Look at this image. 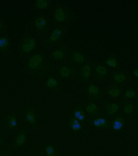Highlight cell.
Wrapping results in <instances>:
<instances>
[{
	"instance_id": "obj_1",
	"label": "cell",
	"mask_w": 138,
	"mask_h": 156,
	"mask_svg": "<svg viewBox=\"0 0 138 156\" xmlns=\"http://www.w3.org/2000/svg\"><path fill=\"white\" fill-rule=\"evenodd\" d=\"M26 68L31 73H37V74H43L48 70L49 65L44 56L39 52H35L31 55V57L26 61Z\"/></svg>"
},
{
	"instance_id": "obj_2",
	"label": "cell",
	"mask_w": 138,
	"mask_h": 156,
	"mask_svg": "<svg viewBox=\"0 0 138 156\" xmlns=\"http://www.w3.org/2000/svg\"><path fill=\"white\" fill-rule=\"evenodd\" d=\"M52 18L56 23L69 24L72 20V10L67 5H57V7L52 12Z\"/></svg>"
},
{
	"instance_id": "obj_3",
	"label": "cell",
	"mask_w": 138,
	"mask_h": 156,
	"mask_svg": "<svg viewBox=\"0 0 138 156\" xmlns=\"http://www.w3.org/2000/svg\"><path fill=\"white\" fill-rule=\"evenodd\" d=\"M36 48H37V41L30 35H25L22 39L20 47H19L20 55H27L30 52L35 51Z\"/></svg>"
},
{
	"instance_id": "obj_4",
	"label": "cell",
	"mask_w": 138,
	"mask_h": 156,
	"mask_svg": "<svg viewBox=\"0 0 138 156\" xmlns=\"http://www.w3.org/2000/svg\"><path fill=\"white\" fill-rule=\"evenodd\" d=\"M49 25V22H48V18L45 16H36L32 20V27L38 31V32H43V31H47Z\"/></svg>"
},
{
	"instance_id": "obj_5",
	"label": "cell",
	"mask_w": 138,
	"mask_h": 156,
	"mask_svg": "<svg viewBox=\"0 0 138 156\" xmlns=\"http://www.w3.org/2000/svg\"><path fill=\"white\" fill-rule=\"evenodd\" d=\"M64 32H65V30H64L63 26L56 27L55 30H52V32L50 34V36L45 39V44H47V45H52V44L60 42V41L62 39Z\"/></svg>"
},
{
	"instance_id": "obj_6",
	"label": "cell",
	"mask_w": 138,
	"mask_h": 156,
	"mask_svg": "<svg viewBox=\"0 0 138 156\" xmlns=\"http://www.w3.org/2000/svg\"><path fill=\"white\" fill-rule=\"evenodd\" d=\"M57 73H58V75L62 79H70L75 76L76 69L74 67H72V66L63 65L57 68Z\"/></svg>"
},
{
	"instance_id": "obj_7",
	"label": "cell",
	"mask_w": 138,
	"mask_h": 156,
	"mask_svg": "<svg viewBox=\"0 0 138 156\" xmlns=\"http://www.w3.org/2000/svg\"><path fill=\"white\" fill-rule=\"evenodd\" d=\"M69 60H70V62L73 65H83L87 61V56L85 54H82L81 51H79V50H72Z\"/></svg>"
},
{
	"instance_id": "obj_8",
	"label": "cell",
	"mask_w": 138,
	"mask_h": 156,
	"mask_svg": "<svg viewBox=\"0 0 138 156\" xmlns=\"http://www.w3.org/2000/svg\"><path fill=\"white\" fill-rule=\"evenodd\" d=\"M85 110H86V112L88 113V116L94 118H98V116H100L101 113L100 107L98 106V104L95 101H93V100H90V101H88V103L85 104Z\"/></svg>"
},
{
	"instance_id": "obj_9",
	"label": "cell",
	"mask_w": 138,
	"mask_h": 156,
	"mask_svg": "<svg viewBox=\"0 0 138 156\" xmlns=\"http://www.w3.org/2000/svg\"><path fill=\"white\" fill-rule=\"evenodd\" d=\"M94 75L95 78L99 79L100 81H105L106 79L108 78V70L107 67L102 63H97L94 67Z\"/></svg>"
},
{
	"instance_id": "obj_10",
	"label": "cell",
	"mask_w": 138,
	"mask_h": 156,
	"mask_svg": "<svg viewBox=\"0 0 138 156\" xmlns=\"http://www.w3.org/2000/svg\"><path fill=\"white\" fill-rule=\"evenodd\" d=\"M18 126V122H17V113L11 112L9 113L5 118V128L9 131H14Z\"/></svg>"
},
{
	"instance_id": "obj_11",
	"label": "cell",
	"mask_w": 138,
	"mask_h": 156,
	"mask_svg": "<svg viewBox=\"0 0 138 156\" xmlns=\"http://www.w3.org/2000/svg\"><path fill=\"white\" fill-rule=\"evenodd\" d=\"M25 120L27 122V124L32 128L36 126V123H37V119H36V112H35V108L34 106L31 105H27L25 108Z\"/></svg>"
},
{
	"instance_id": "obj_12",
	"label": "cell",
	"mask_w": 138,
	"mask_h": 156,
	"mask_svg": "<svg viewBox=\"0 0 138 156\" xmlns=\"http://www.w3.org/2000/svg\"><path fill=\"white\" fill-rule=\"evenodd\" d=\"M26 140H27V135H26V130L23 129L18 132V135L13 138V148L14 149H18V148H22L24 147L26 143Z\"/></svg>"
},
{
	"instance_id": "obj_13",
	"label": "cell",
	"mask_w": 138,
	"mask_h": 156,
	"mask_svg": "<svg viewBox=\"0 0 138 156\" xmlns=\"http://www.w3.org/2000/svg\"><path fill=\"white\" fill-rule=\"evenodd\" d=\"M86 93L89 98L92 99H97V98H101L102 97V91L100 87H98L94 83H88L86 86Z\"/></svg>"
},
{
	"instance_id": "obj_14",
	"label": "cell",
	"mask_w": 138,
	"mask_h": 156,
	"mask_svg": "<svg viewBox=\"0 0 138 156\" xmlns=\"http://www.w3.org/2000/svg\"><path fill=\"white\" fill-rule=\"evenodd\" d=\"M104 107H105V112L107 113V116L113 117V116H115L119 112L120 104L117 103V101H107V103H105Z\"/></svg>"
},
{
	"instance_id": "obj_15",
	"label": "cell",
	"mask_w": 138,
	"mask_h": 156,
	"mask_svg": "<svg viewBox=\"0 0 138 156\" xmlns=\"http://www.w3.org/2000/svg\"><path fill=\"white\" fill-rule=\"evenodd\" d=\"M90 75H92V62H86L82 66V68L80 69L79 76L82 81H87V80H89Z\"/></svg>"
},
{
	"instance_id": "obj_16",
	"label": "cell",
	"mask_w": 138,
	"mask_h": 156,
	"mask_svg": "<svg viewBox=\"0 0 138 156\" xmlns=\"http://www.w3.org/2000/svg\"><path fill=\"white\" fill-rule=\"evenodd\" d=\"M113 81L117 86H122V85H125L127 82V75H126L125 72L123 70H117L113 73Z\"/></svg>"
},
{
	"instance_id": "obj_17",
	"label": "cell",
	"mask_w": 138,
	"mask_h": 156,
	"mask_svg": "<svg viewBox=\"0 0 138 156\" xmlns=\"http://www.w3.org/2000/svg\"><path fill=\"white\" fill-rule=\"evenodd\" d=\"M52 4H54L52 0H35L32 2V6L36 11H42V10H45V9L50 7Z\"/></svg>"
},
{
	"instance_id": "obj_18",
	"label": "cell",
	"mask_w": 138,
	"mask_h": 156,
	"mask_svg": "<svg viewBox=\"0 0 138 156\" xmlns=\"http://www.w3.org/2000/svg\"><path fill=\"white\" fill-rule=\"evenodd\" d=\"M65 57H67V51L63 47L56 48L55 50L51 51V58L55 60V61H62Z\"/></svg>"
},
{
	"instance_id": "obj_19",
	"label": "cell",
	"mask_w": 138,
	"mask_h": 156,
	"mask_svg": "<svg viewBox=\"0 0 138 156\" xmlns=\"http://www.w3.org/2000/svg\"><path fill=\"white\" fill-rule=\"evenodd\" d=\"M107 95L112 99H117L122 95V87L117 86V85H112L107 88Z\"/></svg>"
},
{
	"instance_id": "obj_20",
	"label": "cell",
	"mask_w": 138,
	"mask_h": 156,
	"mask_svg": "<svg viewBox=\"0 0 138 156\" xmlns=\"http://www.w3.org/2000/svg\"><path fill=\"white\" fill-rule=\"evenodd\" d=\"M135 112V104L131 100H126L123 105V113L125 116H132Z\"/></svg>"
},
{
	"instance_id": "obj_21",
	"label": "cell",
	"mask_w": 138,
	"mask_h": 156,
	"mask_svg": "<svg viewBox=\"0 0 138 156\" xmlns=\"http://www.w3.org/2000/svg\"><path fill=\"white\" fill-rule=\"evenodd\" d=\"M45 86H47L48 88H50V90H58V88L61 87V83H60V81H58L56 78L50 76V78L47 79V81H45Z\"/></svg>"
},
{
	"instance_id": "obj_22",
	"label": "cell",
	"mask_w": 138,
	"mask_h": 156,
	"mask_svg": "<svg viewBox=\"0 0 138 156\" xmlns=\"http://www.w3.org/2000/svg\"><path fill=\"white\" fill-rule=\"evenodd\" d=\"M104 62H105V65L108 66L110 68H113V69L119 68V61H118V58L114 57V56H107V57L104 60Z\"/></svg>"
},
{
	"instance_id": "obj_23",
	"label": "cell",
	"mask_w": 138,
	"mask_h": 156,
	"mask_svg": "<svg viewBox=\"0 0 138 156\" xmlns=\"http://www.w3.org/2000/svg\"><path fill=\"white\" fill-rule=\"evenodd\" d=\"M138 98V93L135 88H127L126 92L124 93V99L126 100H132V99H137Z\"/></svg>"
},
{
	"instance_id": "obj_24",
	"label": "cell",
	"mask_w": 138,
	"mask_h": 156,
	"mask_svg": "<svg viewBox=\"0 0 138 156\" xmlns=\"http://www.w3.org/2000/svg\"><path fill=\"white\" fill-rule=\"evenodd\" d=\"M124 126V123H123V119L122 117H117V119H114V122L112 123V128L114 131H120Z\"/></svg>"
},
{
	"instance_id": "obj_25",
	"label": "cell",
	"mask_w": 138,
	"mask_h": 156,
	"mask_svg": "<svg viewBox=\"0 0 138 156\" xmlns=\"http://www.w3.org/2000/svg\"><path fill=\"white\" fill-rule=\"evenodd\" d=\"M45 156H57V151H56V148L52 143L47 144V148H45Z\"/></svg>"
},
{
	"instance_id": "obj_26",
	"label": "cell",
	"mask_w": 138,
	"mask_h": 156,
	"mask_svg": "<svg viewBox=\"0 0 138 156\" xmlns=\"http://www.w3.org/2000/svg\"><path fill=\"white\" fill-rule=\"evenodd\" d=\"M10 45V39L7 37H0V51H5Z\"/></svg>"
},
{
	"instance_id": "obj_27",
	"label": "cell",
	"mask_w": 138,
	"mask_h": 156,
	"mask_svg": "<svg viewBox=\"0 0 138 156\" xmlns=\"http://www.w3.org/2000/svg\"><path fill=\"white\" fill-rule=\"evenodd\" d=\"M70 128H72V130H73V131H80L81 129H82V125L80 124V120L74 119V120H72Z\"/></svg>"
},
{
	"instance_id": "obj_28",
	"label": "cell",
	"mask_w": 138,
	"mask_h": 156,
	"mask_svg": "<svg viewBox=\"0 0 138 156\" xmlns=\"http://www.w3.org/2000/svg\"><path fill=\"white\" fill-rule=\"evenodd\" d=\"M74 118L81 122V120H85V115H83L80 110H76L75 112H74Z\"/></svg>"
},
{
	"instance_id": "obj_29",
	"label": "cell",
	"mask_w": 138,
	"mask_h": 156,
	"mask_svg": "<svg viewBox=\"0 0 138 156\" xmlns=\"http://www.w3.org/2000/svg\"><path fill=\"white\" fill-rule=\"evenodd\" d=\"M98 120H99L100 128H106V126H107V122H106L105 118H98Z\"/></svg>"
},
{
	"instance_id": "obj_30",
	"label": "cell",
	"mask_w": 138,
	"mask_h": 156,
	"mask_svg": "<svg viewBox=\"0 0 138 156\" xmlns=\"http://www.w3.org/2000/svg\"><path fill=\"white\" fill-rule=\"evenodd\" d=\"M6 30V23L0 19V32H4Z\"/></svg>"
},
{
	"instance_id": "obj_31",
	"label": "cell",
	"mask_w": 138,
	"mask_h": 156,
	"mask_svg": "<svg viewBox=\"0 0 138 156\" xmlns=\"http://www.w3.org/2000/svg\"><path fill=\"white\" fill-rule=\"evenodd\" d=\"M132 75L135 76V78H137L138 79V68H135V69H132Z\"/></svg>"
},
{
	"instance_id": "obj_32",
	"label": "cell",
	"mask_w": 138,
	"mask_h": 156,
	"mask_svg": "<svg viewBox=\"0 0 138 156\" xmlns=\"http://www.w3.org/2000/svg\"><path fill=\"white\" fill-rule=\"evenodd\" d=\"M93 125H94V126H97V128H100V124H99V120H98V118H95V119L93 120Z\"/></svg>"
},
{
	"instance_id": "obj_33",
	"label": "cell",
	"mask_w": 138,
	"mask_h": 156,
	"mask_svg": "<svg viewBox=\"0 0 138 156\" xmlns=\"http://www.w3.org/2000/svg\"><path fill=\"white\" fill-rule=\"evenodd\" d=\"M0 156H10V151H9V150H6V151H2V153L0 154Z\"/></svg>"
},
{
	"instance_id": "obj_34",
	"label": "cell",
	"mask_w": 138,
	"mask_h": 156,
	"mask_svg": "<svg viewBox=\"0 0 138 156\" xmlns=\"http://www.w3.org/2000/svg\"><path fill=\"white\" fill-rule=\"evenodd\" d=\"M0 145H6V142H5V140H2L1 137H0Z\"/></svg>"
},
{
	"instance_id": "obj_35",
	"label": "cell",
	"mask_w": 138,
	"mask_h": 156,
	"mask_svg": "<svg viewBox=\"0 0 138 156\" xmlns=\"http://www.w3.org/2000/svg\"><path fill=\"white\" fill-rule=\"evenodd\" d=\"M137 90H138V83H137Z\"/></svg>"
},
{
	"instance_id": "obj_36",
	"label": "cell",
	"mask_w": 138,
	"mask_h": 156,
	"mask_svg": "<svg viewBox=\"0 0 138 156\" xmlns=\"http://www.w3.org/2000/svg\"><path fill=\"white\" fill-rule=\"evenodd\" d=\"M137 111H138V105H137Z\"/></svg>"
}]
</instances>
